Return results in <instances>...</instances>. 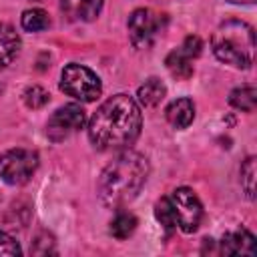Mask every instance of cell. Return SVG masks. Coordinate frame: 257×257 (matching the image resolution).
<instances>
[{
    "mask_svg": "<svg viewBox=\"0 0 257 257\" xmlns=\"http://www.w3.org/2000/svg\"><path fill=\"white\" fill-rule=\"evenodd\" d=\"M241 185L249 199L255 197V157H249L241 167Z\"/></svg>",
    "mask_w": 257,
    "mask_h": 257,
    "instance_id": "obj_20",
    "label": "cell"
},
{
    "mask_svg": "<svg viewBox=\"0 0 257 257\" xmlns=\"http://www.w3.org/2000/svg\"><path fill=\"white\" fill-rule=\"evenodd\" d=\"M135 229H137V217H135L133 213H128V211H118V213L112 217L110 227H108L110 235H112L114 239H118V241L128 239V237L135 233Z\"/></svg>",
    "mask_w": 257,
    "mask_h": 257,
    "instance_id": "obj_15",
    "label": "cell"
},
{
    "mask_svg": "<svg viewBox=\"0 0 257 257\" xmlns=\"http://www.w3.org/2000/svg\"><path fill=\"white\" fill-rule=\"evenodd\" d=\"M18 50H20V36L10 24L0 22V68L8 66L16 58Z\"/></svg>",
    "mask_w": 257,
    "mask_h": 257,
    "instance_id": "obj_12",
    "label": "cell"
},
{
    "mask_svg": "<svg viewBox=\"0 0 257 257\" xmlns=\"http://www.w3.org/2000/svg\"><path fill=\"white\" fill-rule=\"evenodd\" d=\"M171 205L175 213V221L183 233H195L203 219V205L193 189L179 187L171 195Z\"/></svg>",
    "mask_w": 257,
    "mask_h": 257,
    "instance_id": "obj_7",
    "label": "cell"
},
{
    "mask_svg": "<svg viewBox=\"0 0 257 257\" xmlns=\"http://www.w3.org/2000/svg\"><path fill=\"white\" fill-rule=\"evenodd\" d=\"M155 217H157V221L165 227L167 233H171V231L177 227L175 213H173V205H171V199H169V197H163L161 201H157V205H155Z\"/></svg>",
    "mask_w": 257,
    "mask_h": 257,
    "instance_id": "obj_18",
    "label": "cell"
},
{
    "mask_svg": "<svg viewBox=\"0 0 257 257\" xmlns=\"http://www.w3.org/2000/svg\"><path fill=\"white\" fill-rule=\"evenodd\" d=\"M38 169V155L30 149H10L0 155V177L8 185H24Z\"/></svg>",
    "mask_w": 257,
    "mask_h": 257,
    "instance_id": "obj_5",
    "label": "cell"
},
{
    "mask_svg": "<svg viewBox=\"0 0 257 257\" xmlns=\"http://www.w3.org/2000/svg\"><path fill=\"white\" fill-rule=\"evenodd\" d=\"M149 177V161L135 151H122L100 173L96 183L98 199L108 209H120L131 203Z\"/></svg>",
    "mask_w": 257,
    "mask_h": 257,
    "instance_id": "obj_2",
    "label": "cell"
},
{
    "mask_svg": "<svg viewBox=\"0 0 257 257\" xmlns=\"http://www.w3.org/2000/svg\"><path fill=\"white\" fill-rule=\"evenodd\" d=\"M167 94V86L163 84V80H159L157 76H151L147 78L139 90H137V98L143 106H157Z\"/></svg>",
    "mask_w": 257,
    "mask_h": 257,
    "instance_id": "obj_13",
    "label": "cell"
},
{
    "mask_svg": "<svg viewBox=\"0 0 257 257\" xmlns=\"http://www.w3.org/2000/svg\"><path fill=\"white\" fill-rule=\"evenodd\" d=\"M211 46L221 62L249 68L255 58V32L243 20H227L213 32Z\"/></svg>",
    "mask_w": 257,
    "mask_h": 257,
    "instance_id": "obj_3",
    "label": "cell"
},
{
    "mask_svg": "<svg viewBox=\"0 0 257 257\" xmlns=\"http://www.w3.org/2000/svg\"><path fill=\"white\" fill-rule=\"evenodd\" d=\"M165 114H167V120L171 126L187 128L195 118V104L191 98H177L167 106Z\"/></svg>",
    "mask_w": 257,
    "mask_h": 257,
    "instance_id": "obj_11",
    "label": "cell"
},
{
    "mask_svg": "<svg viewBox=\"0 0 257 257\" xmlns=\"http://www.w3.org/2000/svg\"><path fill=\"white\" fill-rule=\"evenodd\" d=\"M84 110L80 104H64L60 108H56L52 112V116L48 118L46 122V135L50 141L54 143H60L64 139H68L70 135H74L76 131H80L84 126Z\"/></svg>",
    "mask_w": 257,
    "mask_h": 257,
    "instance_id": "obj_8",
    "label": "cell"
},
{
    "mask_svg": "<svg viewBox=\"0 0 257 257\" xmlns=\"http://www.w3.org/2000/svg\"><path fill=\"white\" fill-rule=\"evenodd\" d=\"M20 24L26 32H40L50 26V18H48V12H44L42 8H30L22 12Z\"/></svg>",
    "mask_w": 257,
    "mask_h": 257,
    "instance_id": "obj_17",
    "label": "cell"
},
{
    "mask_svg": "<svg viewBox=\"0 0 257 257\" xmlns=\"http://www.w3.org/2000/svg\"><path fill=\"white\" fill-rule=\"evenodd\" d=\"M229 102H231V106H235V108H239V110L253 112V110H255V104H257V88H255L253 84L237 86L235 90H231Z\"/></svg>",
    "mask_w": 257,
    "mask_h": 257,
    "instance_id": "obj_16",
    "label": "cell"
},
{
    "mask_svg": "<svg viewBox=\"0 0 257 257\" xmlns=\"http://www.w3.org/2000/svg\"><path fill=\"white\" fill-rule=\"evenodd\" d=\"M104 0H60V10L70 22H92Z\"/></svg>",
    "mask_w": 257,
    "mask_h": 257,
    "instance_id": "obj_9",
    "label": "cell"
},
{
    "mask_svg": "<svg viewBox=\"0 0 257 257\" xmlns=\"http://www.w3.org/2000/svg\"><path fill=\"white\" fill-rule=\"evenodd\" d=\"M143 114L139 102L128 94L106 98L88 120V139L98 151L128 149L141 135Z\"/></svg>",
    "mask_w": 257,
    "mask_h": 257,
    "instance_id": "obj_1",
    "label": "cell"
},
{
    "mask_svg": "<svg viewBox=\"0 0 257 257\" xmlns=\"http://www.w3.org/2000/svg\"><path fill=\"white\" fill-rule=\"evenodd\" d=\"M227 2H233V4H253L255 0H227Z\"/></svg>",
    "mask_w": 257,
    "mask_h": 257,
    "instance_id": "obj_23",
    "label": "cell"
},
{
    "mask_svg": "<svg viewBox=\"0 0 257 257\" xmlns=\"http://www.w3.org/2000/svg\"><path fill=\"white\" fill-rule=\"evenodd\" d=\"M126 26H128V38H131L133 46L139 50H147L153 46L155 38L163 30L165 16L151 8H137L128 16Z\"/></svg>",
    "mask_w": 257,
    "mask_h": 257,
    "instance_id": "obj_6",
    "label": "cell"
},
{
    "mask_svg": "<svg viewBox=\"0 0 257 257\" xmlns=\"http://www.w3.org/2000/svg\"><path fill=\"white\" fill-rule=\"evenodd\" d=\"M22 253L20 245L4 231H0V255H8V257H18Z\"/></svg>",
    "mask_w": 257,
    "mask_h": 257,
    "instance_id": "obj_21",
    "label": "cell"
},
{
    "mask_svg": "<svg viewBox=\"0 0 257 257\" xmlns=\"http://www.w3.org/2000/svg\"><path fill=\"white\" fill-rule=\"evenodd\" d=\"M22 100H24V104H26L28 108L36 110V108H42V106L50 100V94H48V90H44L42 86L34 84V86H28V88L24 90Z\"/></svg>",
    "mask_w": 257,
    "mask_h": 257,
    "instance_id": "obj_19",
    "label": "cell"
},
{
    "mask_svg": "<svg viewBox=\"0 0 257 257\" xmlns=\"http://www.w3.org/2000/svg\"><path fill=\"white\" fill-rule=\"evenodd\" d=\"M60 90L76 100H82V102H92L100 96L102 92V84H100V78L86 66L82 64H66L62 68V74H60Z\"/></svg>",
    "mask_w": 257,
    "mask_h": 257,
    "instance_id": "obj_4",
    "label": "cell"
},
{
    "mask_svg": "<svg viewBox=\"0 0 257 257\" xmlns=\"http://www.w3.org/2000/svg\"><path fill=\"white\" fill-rule=\"evenodd\" d=\"M165 66H167V70L171 72V76H175L177 80H187V78L193 76L191 58H189L181 48L169 52V56L165 58Z\"/></svg>",
    "mask_w": 257,
    "mask_h": 257,
    "instance_id": "obj_14",
    "label": "cell"
},
{
    "mask_svg": "<svg viewBox=\"0 0 257 257\" xmlns=\"http://www.w3.org/2000/svg\"><path fill=\"white\" fill-rule=\"evenodd\" d=\"M221 253L225 255H255V237L245 227L229 231L221 239Z\"/></svg>",
    "mask_w": 257,
    "mask_h": 257,
    "instance_id": "obj_10",
    "label": "cell"
},
{
    "mask_svg": "<svg viewBox=\"0 0 257 257\" xmlns=\"http://www.w3.org/2000/svg\"><path fill=\"white\" fill-rule=\"evenodd\" d=\"M201 48H203V42H201V38L195 36V34H193V36H187L185 42H183V46H181V50H183L191 60L201 54Z\"/></svg>",
    "mask_w": 257,
    "mask_h": 257,
    "instance_id": "obj_22",
    "label": "cell"
}]
</instances>
